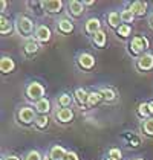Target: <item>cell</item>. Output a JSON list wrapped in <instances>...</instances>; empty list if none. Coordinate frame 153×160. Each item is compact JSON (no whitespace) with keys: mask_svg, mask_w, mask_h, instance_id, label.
<instances>
[{"mask_svg":"<svg viewBox=\"0 0 153 160\" xmlns=\"http://www.w3.org/2000/svg\"><path fill=\"white\" fill-rule=\"evenodd\" d=\"M26 95H28L29 99L40 101V99H43V95H45V87L41 84H38V82H31L26 88Z\"/></svg>","mask_w":153,"mask_h":160,"instance_id":"1","label":"cell"},{"mask_svg":"<svg viewBox=\"0 0 153 160\" xmlns=\"http://www.w3.org/2000/svg\"><path fill=\"white\" fill-rule=\"evenodd\" d=\"M17 26H18V31H20V34H31L32 32V29H34V23L28 18V17H20L18 18V22H17Z\"/></svg>","mask_w":153,"mask_h":160,"instance_id":"2","label":"cell"},{"mask_svg":"<svg viewBox=\"0 0 153 160\" xmlns=\"http://www.w3.org/2000/svg\"><path fill=\"white\" fill-rule=\"evenodd\" d=\"M18 119H20L23 123H31L32 121H35L37 118H35V113H34L32 108H29V107H23L22 110L18 111Z\"/></svg>","mask_w":153,"mask_h":160,"instance_id":"3","label":"cell"},{"mask_svg":"<svg viewBox=\"0 0 153 160\" xmlns=\"http://www.w3.org/2000/svg\"><path fill=\"white\" fill-rule=\"evenodd\" d=\"M147 46H149L147 38H141V37L133 38L132 43H130V48H132V50H133V53H140L141 50H144Z\"/></svg>","mask_w":153,"mask_h":160,"instance_id":"4","label":"cell"},{"mask_svg":"<svg viewBox=\"0 0 153 160\" xmlns=\"http://www.w3.org/2000/svg\"><path fill=\"white\" fill-rule=\"evenodd\" d=\"M35 38H37L38 41H41V43L49 41V40H51V31H49V28H46V26H38L37 29H35Z\"/></svg>","mask_w":153,"mask_h":160,"instance_id":"5","label":"cell"},{"mask_svg":"<svg viewBox=\"0 0 153 160\" xmlns=\"http://www.w3.org/2000/svg\"><path fill=\"white\" fill-rule=\"evenodd\" d=\"M78 62H80V66L83 69H92L93 64H95V58L92 55H89V53H81L78 57Z\"/></svg>","mask_w":153,"mask_h":160,"instance_id":"6","label":"cell"},{"mask_svg":"<svg viewBox=\"0 0 153 160\" xmlns=\"http://www.w3.org/2000/svg\"><path fill=\"white\" fill-rule=\"evenodd\" d=\"M14 69H15V64H14L13 58L3 57L2 61H0V70H2L3 73H9V72H13Z\"/></svg>","mask_w":153,"mask_h":160,"instance_id":"7","label":"cell"},{"mask_svg":"<svg viewBox=\"0 0 153 160\" xmlns=\"http://www.w3.org/2000/svg\"><path fill=\"white\" fill-rule=\"evenodd\" d=\"M138 66H140L141 70H150V69H153V55L147 53V55L141 57L140 61H138Z\"/></svg>","mask_w":153,"mask_h":160,"instance_id":"8","label":"cell"},{"mask_svg":"<svg viewBox=\"0 0 153 160\" xmlns=\"http://www.w3.org/2000/svg\"><path fill=\"white\" fill-rule=\"evenodd\" d=\"M72 118H74V113H72L71 108H61V110H58V113H57V119L60 122H71Z\"/></svg>","mask_w":153,"mask_h":160,"instance_id":"9","label":"cell"},{"mask_svg":"<svg viewBox=\"0 0 153 160\" xmlns=\"http://www.w3.org/2000/svg\"><path fill=\"white\" fill-rule=\"evenodd\" d=\"M43 6L49 11V12H58L63 6V3L60 0H48V2H43Z\"/></svg>","mask_w":153,"mask_h":160,"instance_id":"10","label":"cell"},{"mask_svg":"<svg viewBox=\"0 0 153 160\" xmlns=\"http://www.w3.org/2000/svg\"><path fill=\"white\" fill-rule=\"evenodd\" d=\"M145 9H147V3L145 2H133L132 3V8H130V11L135 14V15H144Z\"/></svg>","mask_w":153,"mask_h":160,"instance_id":"11","label":"cell"},{"mask_svg":"<svg viewBox=\"0 0 153 160\" xmlns=\"http://www.w3.org/2000/svg\"><path fill=\"white\" fill-rule=\"evenodd\" d=\"M66 152L67 151H64L63 147H58V145H55V147L51 149V154H49V157L52 160H63L64 156H66Z\"/></svg>","mask_w":153,"mask_h":160,"instance_id":"12","label":"cell"},{"mask_svg":"<svg viewBox=\"0 0 153 160\" xmlns=\"http://www.w3.org/2000/svg\"><path fill=\"white\" fill-rule=\"evenodd\" d=\"M35 108H37L38 113H41V114H46L48 111L51 110V102L48 101L46 98L40 99V101H37L35 102Z\"/></svg>","mask_w":153,"mask_h":160,"instance_id":"13","label":"cell"},{"mask_svg":"<svg viewBox=\"0 0 153 160\" xmlns=\"http://www.w3.org/2000/svg\"><path fill=\"white\" fill-rule=\"evenodd\" d=\"M86 31L89 32V34H97L98 31H101L100 29V20L98 18H89L87 20V23H86Z\"/></svg>","mask_w":153,"mask_h":160,"instance_id":"14","label":"cell"},{"mask_svg":"<svg viewBox=\"0 0 153 160\" xmlns=\"http://www.w3.org/2000/svg\"><path fill=\"white\" fill-rule=\"evenodd\" d=\"M11 31H13V25L9 23V20L5 15H2V18H0V34L5 35V34H9Z\"/></svg>","mask_w":153,"mask_h":160,"instance_id":"15","label":"cell"},{"mask_svg":"<svg viewBox=\"0 0 153 160\" xmlns=\"http://www.w3.org/2000/svg\"><path fill=\"white\" fill-rule=\"evenodd\" d=\"M58 29L64 32V34H69V32H72L74 31V25H72V22L71 20H67V18H63V20H60L58 22Z\"/></svg>","mask_w":153,"mask_h":160,"instance_id":"16","label":"cell"},{"mask_svg":"<svg viewBox=\"0 0 153 160\" xmlns=\"http://www.w3.org/2000/svg\"><path fill=\"white\" fill-rule=\"evenodd\" d=\"M69 11L74 14V15H80L83 12V3L81 2H76V0H72L69 3Z\"/></svg>","mask_w":153,"mask_h":160,"instance_id":"17","label":"cell"},{"mask_svg":"<svg viewBox=\"0 0 153 160\" xmlns=\"http://www.w3.org/2000/svg\"><path fill=\"white\" fill-rule=\"evenodd\" d=\"M75 98L80 104H86V102L89 101V93H87L86 90H83V88H78L75 92Z\"/></svg>","mask_w":153,"mask_h":160,"instance_id":"18","label":"cell"},{"mask_svg":"<svg viewBox=\"0 0 153 160\" xmlns=\"http://www.w3.org/2000/svg\"><path fill=\"white\" fill-rule=\"evenodd\" d=\"M93 43H95L98 48H103V46L106 44V32L98 31V32L93 35Z\"/></svg>","mask_w":153,"mask_h":160,"instance_id":"19","label":"cell"},{"mask_svg":"<svg viewBox=\"0 0 153 160\" xmlns=\"http://www.w3.org/2000/svg\"><path fill=\"white\" fill-rule=\"evenodd\" d=\"M119 20H121V14L110 12L109 14V25L112 28H119Z\"/></svg>","mask_w":153,"mask_h":160,"instance_id":"20","label":"cell"},{"mask_svg":"<svg viewBox=\"0 0 153 160\" xmlns=\"http://www.w3.org/2000/svg\"><path fill=\"white\" fill-rule=\"evenodd\" d=\"M101 93L100 92H93V93H89V101H87V104L89 105H97L100 101H101Z\"/></svg>","mask_w":153,"mask_h":160,"instance_id":"21","label":"cell"},{"mask_svg":"<svg viewBox=\"0 0 153 160\" xmlns=\"http://www.w3.org/2000/svg\"><path fill=\"white\" fill-rule=\"evenodd\" d=\"M25 50L28 52V53H35V52L38 50V43L37 41H34V40H29V41L26 43Z\"/></svg>","mask_w":153,"mask_h":160,"instance_id":"22","label":"cell"},{"mask_svg":"<svg viewBox=\"0 0 153 160\" xmlns=\"http://www.w3.org/2000/svg\"><path fill=\"white\" fill-rule=\"evenodd\" d=\"M100 93H101V96L106 99V101H113L115 99V92L112 88H101Z\"/></svg>","mask_w":153,"mask_h":160,"instance_id":"23","label":"cell"},{"mask_svg":"<svg viewBox=\"0 0 153 160\" xmlns=\"http://www.w3.org/2000/svg\"><path fill=\"white\" fill-rule=\"evenodd\" d=\"M133 18H135V14L132 12L130 9H126V11H123V12H121V20H123L124 23H130V22H133Z\"/></svg>","mask_w":153,"mask_h":160,"instance_id":"24","label":"cell"},{"mask_svg":"<svg viewBox=\"0 0 153 160\" xmlns=\"http://www.w3.org/2000/svg\"><path fill=\"white\" fill-rule=\"evenodd\" d=\"M130 32H132V28L129 25H121L118 28V35H121V37H129Z\"/></svg>","mask_w":153,"mask_h":160,"instance_id":"25","label":"cell"},{"mask_svg":"<svg viewBox=\"0 0 153 160\" xmlns=\"http://www.w3.org/2000/svg\"><path fill=\"white\" fill-rule=\"evenodd\" d=\"M138 113H140V116H149V114H152V111H150V105L149 104H141L140 107H138Z\"/></svg>","mask_w":153,"mask_h":160,"instance_id":"26","label":"cell"},{"mask_svg":"<svg viewBox=\"0 0 153 160\" xmlns=\"http://www.w3.org/2000/svg\"><path fill=\"white\" fill-rule=\"evenodd\" d=\"M58 102H60V105H61L63 108H67V107L71 105V102H72V98H71L69 95H61L60 99H58Z\"/></svg>","mask_w":153,"mask_h":160,"instance_id":"27","label":"cell"},{"mask_svg":"<svg viewBox=\"0 0 153 160\" xmlns=\"http://www.w3.org/2000/svg\"><path fill=\"white\" fill-rule=\"evenodd\" d=\"M48 116L46 114H41V116H38L37 119H35V125H37L38 128H45L46 125H48Z\"/></svg>","mask_w":153,"mask_h":160,"instance_id":"28","label":"cell"},{"mask_svg":"<svg viewBox=\"0 0 153 160\" xmlns=\"http://www.w3.org/2000/svg\"><path fill=\"white\" fill-rule=\"evenodd\" d=\"M144 131L149 136H153V118L145 121V123H144Z\"/></svg>","mask_w":153,"mask_h":160,"instance_id":"29","label":"cell"},{"mask_svg":"<svg viewBox=\"0 0 153 160\" xmlns=\"http://www.w3.org/2000/svg\"><path fill=\"white\" fill-rule=\"evenodd\" d=\"M109 159H113V160H121V151L118 148H112L109 151Z\"/></svg>","mask_w":153,"mask_h":160,"instance_id":"30","label":"cell"},{"mask_svg":"<svg viewBox=\"0 0 153 160\" xmlns=\"http://www.w3.org/2000/svg\"><path fill=\"white\" fill-rule=\"evenodd\" d=\"M25 160H41V156L38 151H31V152H28Z\"/></svg>","mask_w":153,"mask_h":160,"instance_id":"31","label":"cell"},{"mask_svg":"<svg viewBox=\"0 0 153 160\" xmlns=\"http://www.w3.org/2000/svg\"><path fill=\"white\" fill-rule=\"evenodd\" d=\"M63 160H80V159H78V156H76L75 152H72V151H67Z\"/></svg>","mask_w":153,"mask_h":160,"instance_id":"32","label":"cell"},{"mask_svg":"<svg viewBox=\"0 0 153 160\" xmlns=\"http://www.w3.org/2000/svg\"><path fill=\"white\" fill-rule=\"evenodd\" d=\"M5 160H20V159H18L17 156H8V157H6Z\"/></svg>","mask_w":153,"mask_h":160,"instance_id":"33","label":"cell"},{"mask_svg":"<svg viewBox=\"0 0 153 160\" xmlns=\"http://www.w3.org/2000/svg\"><path fill=\"white\" fill-rule=\"evenodd\" d=\"M0 8H2V11H5V8H6V2H5V0H2V3H0Z\"/></svg>","mask_w":153,"mask_h":160,"instance_id":"34","label":"cell"},{"mask_svg":"<svg viewBox=\"0 0 153 160\" xmlns=\"http://www.w3.org/2000/svg\"><path fill=\"white\" fill-rule=\"evenodd\" d=\"M149 105H150V111H152V114H153V102H149Z\"/></svg>","mask_w":153,"mask_h":160,"instance_id":"35","label":"cell"},{"mask_svg":"<svg viewBox=\"0 0 153 160\" xmlns=\"http://www.w3.org/2000/svg\"><path fill=\"white\" fill-rule=\"evenodd\" d=\"M45 160H52V159H51V157H46V159H45Z\"/></svg>","mask_w":153,"mask_h":160,"instance_id":"36","label":"cell"},{"mask_svg":"<svg viewBox=\"0 0 153 160\" xmlns=\"http://www.w3.org/2000/svg\"><path fill=\"white\" fill-rule=\"evenodd\" d=\"M135 160H142V159H135Z\"/></svg>","mask_w":153,"mask_h":160,"instance_id":"37","label":"cell"},{"mask_svg":"<svg viewBox=\"0 0 153 160\" xmlns=\"http://www.w3.org/2000/svg\"><path fill=\"white\" fill-rule=\"evenodd\" d=\"M109 160H113V159H109Z\"/></svg>","mask_w":153,"mask_h":160,"instance_id":"38","label":"cell"},{"mask_svg":"<svg viewBox=\"0 0 153 160\" xmlns=\"http://www.w3.org/2000/svg\"><path fill=\"white\" fill-rule=\"evenodd\" d=\"M152 23H153V18H152Z\"/></svg>","mask_w":153,"mask_h":160,"instance_id":"39","label":"cell"}]
</instances>
